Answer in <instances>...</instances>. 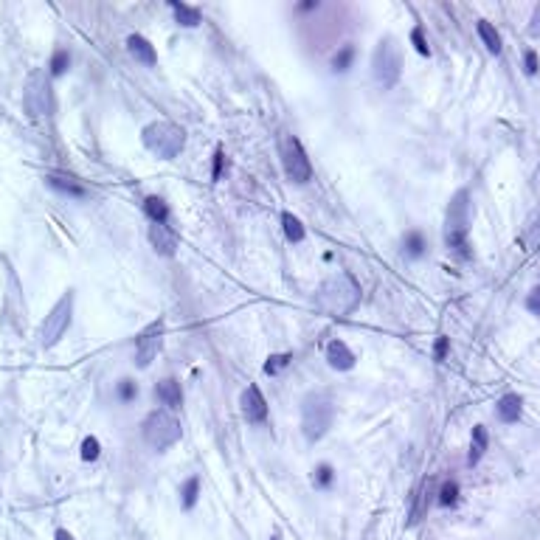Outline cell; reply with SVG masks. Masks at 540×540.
<instances>
[{"label": "cell", "instance_id": "31", "mask_svg": "<svg viewBox=\"0 0 540 540\" xmlns=\"http://www.w3.org/2000/svg\"><path fill=\"white\" fill-rule=\"evenodd\" d=\"M102 456V445L96 436H85L82 439V461H96Z\"/></svg>", "mask_w": 540, "mask_h": 540}, {"label": "cell", "instance_id": "41", "mask_svg": "<svg viewBox=\"0 0 540 540\" xmlns=\"http://www.w3.org/2000/svg\"><path fill=\"white\" fill-rule=\"evenodd\" d=\"M270 540H285V537H282V532H279V529H276V532H273V534H270Z\"/></svg>", "mask_w": 540, "mask_h": 540}, {"label": "cell", "instance_id": "18", "mask_svg": "<svg viewBox=\"0 0 540 540\" xmlns=\"http://www.w3.org/2000/svg\"><path fill=\"white\" fill-rule=\"evenodd\" d=\"M402 253L408 256V259H422L428 253V237L422 231H417V228L405 231V237H402Z\"/></svg>", "mask_w": 540, "mask_h": 540}, {"label": "cell", "instance_id": "34", "mask_svg": "<svg viewBox=\"0 0 540 540\" xmlns=\"http://www.w3.org/2000/svg\"><path fill=\"white\" fill-rule=\"evenodd\" d=\"M411 42H414V48H417L422 56H431V45H428V40H425V34H422L420 26L411 31Z\"/></svg>", "mask_w": 540, "mask_h": 540}, {"label": "cell", "instance_id": "21", "mask_svg": "<svg viewBox=\"0 0 540 540\" xmlns=\"http://www.w3.org/2000/svg\"><path fill=\"white\" fill-rule=\"evenodd\" d=\"M169 6H172V12H175V17H177V23H180V26H186V29L200 26L202 15H200V9H197V6H186V3H177V0H169Z\"/></svg>", "mask_w": 540, "mask_h": 540}, {"label": "cell", "instance_id": "39", "mask_svg": "<svg viewBox=\"0 0 540 540\" xmlns=\"http://www.w3.org/2000/svg\"><path fill=\"white\" fill-rule=\"evenodd\" d=\"M54 540H77V537L68 532V529H56V532H54Z\"/></svg>", "mask_w": 540, "mask_h": 540}, {"label": "cell", "instance_id": "35", "mask_svg": "<svg viewBox=\"0 0 540 540\" xmlns=\"http://www.w3.org/2000/svg\"><path fill=\"white\" fill-rule=\"evenodd\" d=\"M223 169H225V152L217 150L214 152V166H212V180H220L223 177Z\"/></svg>", "mask_w": 540, "mask_h": 540}, {"label": "cell", "instance_id": "36", "mask_svg": "<svg viewBox=\"0 0 540 540\" xmlns=\"http://www.w3.org/2000/svg\"><path fill=\"white\" fill-rule=\"evenodd\" d=\"M526 310L532 315H540V287H534L529 296H526Z\"/></svg>", "mask_w": 540, "mask_h": 540}, {"label": "cell", "instance_id": "32", "mask_svg": "<svg viewBox=\"0 0 540 540\" xmlns=\"http://www.w3.org/2000/svg\"><path fill=\"white\" fill-rule=\"evenodd\" d=\"M459 501V484L456 482H445L442 490H439V504L442 507H453Z\"/></svg>", "mask_w": 540, "mask_h": 540}, {"label": "cell", "instance_id": "1", "mask_svg": "<svg viewBox=\"0 0 540 540\" xmlns=\"http://www.w3.org/2000/svg\"><path fill=\"white\" fill-rule=\"evenodd\" d=\"M358 304H360V285L355 282L352 273L329 276L315 293V307L326 315H335V318L352 315L358 310Z\"/></svg>", "mask_w": 540, "mask_h": 540}, {"label": "cell", "instance_id": "15", "mask_svg": "<svg viewBox=\"0 0 540 540\" xmlns=\"http://www.w3.org/2000/svg\"><path fill=\"white\" fill-rule=\"evenodd\" d=\"M127 51H129V56H132L135 62H141V65H147V68L158 65V51H155V45H152L147 37H141V34H129V37H127Z\"/></svg>", "mask_w": 540, "mask_h": 540}, {"label": "cell", "instance_id": "40", "mask_svg": "<svg viewBox=\"0 0 540 540\" xmlns=\"http://www.w3.org/2000/svg\"><path fill=\"white\" fill-rule=\"evenodd\" d=\"M299 9H301V12H312V9H318V3H315V0H310V3H301Z\"/></svg>", "mask_w": 540, "mask_h": 540}, {"label": "cell", "instance_id": "12", "mask_svg": "<svg viewBox=\"0 0 540 540\" xmlns=\"http://www.w3.org/2000/svg\"><path fill=\"white\" fill-rule=\"evenodd\" d=\"M150 242H152V251L161 253V256H175L177 253V231L169 225V223H152L150 225Z\"/></svg>", "mask_w": 540, "mask_h": 540}, {"label": "cell", "instance_id": "5", "mask_svg": "<svg viewBox=\"0 0 540 540\" xmlns=\"http://www.w3.org/2000/svg\"><path fill=\"white\" fill-rule=\"evenodd\" d=\"M372 77L383 90H391L402 77V51L391 34H386L372 54Z\"/></svg>", "mask_w": 540, "mask_h": 540}, {"label": "cell", "instance_id": "27", "mask_svg": "<svg viewBox=\"0 0 540 540\" xmlns=\"http://www.w3.org/2000/svg\"><path fill=\"white\" fill-rule=\"evenodd\" d=\"M68 68H71V51H68V48H56L51 54V62H48V77H62Z\"/></svg>", "mask_w": 540, "mask_h": 540}, {"label": "cell", "instance_id": "26", "mask_svg": "<svg viewBox=\"0 0 540 540\" xmlns=\"http://www.w3.org/2000/svg\"><path fill=\"white\" fill-rule=\"evenodd\" d=\"M355 56H358V48H355V45L338 48V54L332 56V71H335V74H347L349 68H352V62H355Z\"/></svg>", "mask_w": 540, "mask_h": 540}, {"label": "cell", "instance_id": "24", "mask_svg": "<svg viewBox=\"0 0 540 540\" xmlns=\"http://www.w3.org/2000/svg\"><path fill=\"white\" fill-rule=\"evenodd\" d=\"M479 37H482V42L487 45V51L490 54H501V34L495 31V26L493 23H487V20H479Z\"/></svg>", "mask_w": 540, "mask_h": 540}, {"label": "cell", "instance_id": "33", "mask_svg": "<svg viewBox=\"0 0 540 540\" xmlns=\"http://www.w3.org/2000/svg\"><path fill=\"white\" fill-rule=\"evenodd\" d=\"M523 71H526V77H534L537 71H540V56H537V51H526L523 54Z\"/></svg>", "mask_w": 540, "mask_h": 540}, {"label": "cell", "instance_id": "16", "mask_svg": "<svg viewBox=\"0 0 540 540\" xmlns=\"http://www.w3.org/2000/svg\"><path fill=\"white\" fill-rule=\"evenodd\" d=\"M155 399L164 405L166 411H175L183 405V388H180V380L175 377H164L158 386H155Z\"/></svg>", "mask_w": 540, "mask_h": 540}, {"label": "cell", "instance_id": "19", "mask_svg": "<svg viewBox=\"0 0 540 540\" xmlns=\"http://www.w3.org/2000/svg\"><path fill=\"white\" fill-rule=\"evenodd\" d=\"M487 445H490V434L484 425H476L472 428V442H470V456H467V464L476 467L482 461V456L487 453Z\"/></svg>", "mask_w": 540, "mask_h": 540}, {"label": "cell", "instance_id": "28", "mask_svg": "<svg viewBox=\"0 0 540 540\" xmlns=\"http://www.w3.org/2000/svg\"><path fill=\"white\" fill-rule=\"evenodd\" d=\"M312 484L318 487V490H329L332 484H335V467L332 464H318L315 470H312Z\"/></svg>", "mask_w": 540, "mask_h": 540}, {"label": "cell", "instance_id": "6", "mask_svg": "<svg viewBox=\"0 0 540 540\" xmlns=\"http://www.w3.org/2000/svg\"><path fill=\"white\" fill-rule=\"evenodd\" d=\"M279 158H282V169H285L287 180H293V183L312 180V164L293 132H279Z\"/></svg>", "mask_w": 540, "mask_h": 540}, {"label": "cell", "instance_id": "10", "mask_svg": "<svg viewBox=\"0 0 540 540\" xmlns=\"http://www.w3.org/2000/svg\"><path fill=\"white\" fill-rule=\"evenodd\" d=\"M164 347V321H152L141 335H138V341H135V366L138 369H150L152 360L158 358Z\"/></svg>", "mask_w": 540, "mask_h": 540}, {"label": "cell", "instance_id": "9", "mask_svg": "<svg viewBox=\"0 0 540 540\" xmlns=\"http://www.w3.org/2000/svg\"><path fill=\"white\" fill-rule=\"evenodd\" d=\"M23 104L29 110V116L40 118V116H51L56 102H54V88H51V77L42 74V71H34L26 82V90H23Z\"/></svg>", "mask_w": 540, "mask_h": 540}, {"label": "cell", "instance_id": "13", "mask_svg": "<svg viewBox=\"0 0 540 540\" xmlns=\"http://www.w3.org/2000/svg\"><path fill=\"white\" fill-rule=\"evenodd\" d=\"M45 183L54 189V191H59V194H65V197H71V200H88L90 197V189L88 186H82L77 177H71V175H56V172H51V175H45Z\"/></svg>", "mask_w": 540, "mask_h": 540}, {"label": "cell", "instance_id": "38", "mask_svg": "<svg viewBox=\"0 0 540 540\" xmlns=\"http://www.w3.org/2000/svg\"><path fill=\"white\" fill-rule=\"evenodd\" d=\"M447 349H450V338H439L436 347H434V358H436V360H445Z\"/></svg>", "mask_w": 540, "mask_h": 540}, {"label": "cell", "instance_id": "3", "mask_svg": "<svg viewBox=\"0 0 540 540\" xmlns=\"http://www.w3.org/2000/svg\"><path fill=\"white\" fill-rule=\"evenodd\" d=\"M144 147L161 161H175L186 147V129L175 121H152L141 132Z\"/></svg>", "mask_w": 540, "mask_h": 540}, {"label": "cell", "instance_id": "37", "mask_svg": "<svg viewBox=\"0 0 540 540\" xmlns=\"http://www.w3.org/2000/svg\"><path fill=\"white\" fill-rule=\"evenodd\" d=\"M529 37L540 40V3L534 6V12H532V20H529Z\"/></svg>", "mask_w": 540, "mask_h": 540}, {"label": "cell", "instance_id": "23", "mask_svg": "<svg viewBox=\"0 0 540 540\" xmlns=\"http://www.w3.org/2000/svg\"><path fill=\"white\" fill-rule=\"evenodd\" d=\"M200 476H189L186 482H183V487H180V507L183 509H194L197 507V501H200Z\"/></svg>", "mask_w": 540, "mask_h": 540}, {"label": "cell", "instance_id": "22", "mask_svg": "<svg viewBox=\"0 0 540 540\" xmlns=\"http://www.w3.org/2000/svg\"><path fill=\"white\" fill-rule=\"evenodd\" d=\"M144 212L152 223H169V206H166V200L158 197V194H150L144 200Z\"/></svg>", "mask_w": 540, "mask_h": 540}, {"label": "cell", "instance_id": "4", "mask_svg": "<svg viewBox=\"0 0 540 540\" xmlns=\"http://www.w3.org/2000/svg\"><path fill=\"white\" fill-rule=\"evenodd\" d=\"M335 422V402L329 394H310L301 405V431L307 442H318Z\"/></svg>", "mask_w": 540, "mask_h": 540}, {"label": "cell", "instance_id": "30", "mask_svg": "<svg viewBox=\"0 0 540 540\" xmlns=\"http://www.w3.org/2000/svg\"><path fill=\"white\" fill-rule=\"evenodd\" d=\"M290 360H293V352H279V355H270L267 358V363H264V374H279V372H285L287 366H290Z\"/></svg>", "mask_w": 540, "mask_h": 540}, {"label": "cell", "instance_id": "29", "mask_svg": "<svg viewBox=\"0 0 540 540\" xmlns=\"http://www.w3.org/2000/svg\"><path fill=\"white\" fill-rule=\"evenodd\" d=\"M116 397L121 402H135V399H138V383L129 380V377H121L116 383Z\"/></svg>", "mask_w": 540, "mask_h": 540}, {"label": "cell", "instance_id": "11", "mask_svg": "<svg viewBox=\"0 0 540 540\" xmlns=\"http://www.w3.org/2000/svg\"><path fill=\"white\" fill-rule=\"evenodd\" d=\"M239 402H242V414H245L248 422L262 425L267 420V399H264V394H262L259 386H248L242 391V399Z\"/></svg>", "mask_w": 540, "mask_h": 540}, {"label": "cell", "instance_id": "14", "mask_svg": "<svg viewBox=\"0 0 540 540\" xmlns=\"http://www.w3.org/2000/svg\"><path fill=\"white\" fill-rule=\"evenodd\" d=\"M326 363L332 366V369H338V372H349V369H355V363H358V355L344 344V341H329L326 344Z\"/></svg>", "mask_w": 540, "mask_h": 540}, {"label": "cell", "instance_id": "17", "mask_svg": "<svg viewBox=\"0 0 540 540\" xmlns=\"http://www.w3.org/2000/svg\"><path fill=\"white\" fill-rule=\"evenodd\" d=\"M495 414L504 425H515L523 414V399L518 394H504L498 402H495Z\"/></svg>", "mask_w": 540, "mask_h": 540}, {"label": "cell", "instance_id": "25", "mask_svg": "<svg viewBox=\"0 0 540 540\" xmlns=\"http://www.w3.org/2000/svg\"><path fill=\"white\" fill-rule=\"evenodd\" d=\"M282 228H285V237L290 239V242H304V237H307V231H304V225H301V220L296 217V214H290V212H285L282 214Z\"/></svg>", "mask_w": 540, "mask_h": 540}, {"label": "cell", "instance_id": "7", "mask_svg": "<svg viewBox=\"0 0 540 540\" xmlns=\"http://www.w3.org/2000/svg\"><path fill=\"white\" fill-rule=\"evenodd\" d=\"M180 422L175 420L172 411L161 408V411H152L147 420H144V442L155 450H169L175 442H180Z\"/></svg>", "mask_w": 540, "mask_h": 540}, {"label": "cell", "instance_id": "2", "mask_svg": "<svg viewBox=\"0 0 540 540\" xmlns=\"http://www.w3.org/2000/svg\"><path fill=\"white\" fill-rule=\"evenodd\" d=\"M470 214H472L470 191L467 189H459L450 197L447 214H445V245L459 259H472V248H470Z\"/></svg>", "mask_w": 540, "mask_h": 540}, {"label": "cell", "instance_id": "8", "mask_svg": "<svg viewBox=\"0 0 540 540\" xmlns=\"http://www.w3.org/2000/svg\"><path fill=\"white\" fill-rule=\"evenodd\" d=\"M71 318H74V293L68 290L56 304L54 310L45 315L42 326H40V347H56L62 341V335L71 326Z\"/></svg>", "mask_w": 540, "mask_h": 540}, {"label": "cell", "instance_id": "20", "mask_svg": "<svg viewBox=\"0 0 540 540\" xmlns=\"http://www.w3.org/2000/svg\"><path fill=\"white\" fill-rule=\"evenodd\" d=\"M521 242L526 245V251H540V209H534L523 225Z\"/></svg>", "mask_w": 540, "mask_h": 540}]
</instances>
